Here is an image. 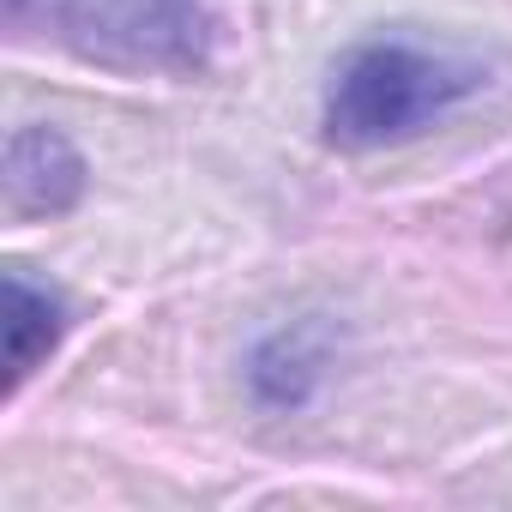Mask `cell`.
<instances>
[{"label": "cell", "instance_id": "cell-1", "mask_svg": "<svg viewBox=\"0 0 512 512\" xmlns=\"http://www.w3.org/2000/svg\"><path fill=\"white\" fill-rule=\"evenodd\" d=\"M482 85V49L422 31H380L338 55L320 97V127L338 151H386L464 109Z\"/></svg>", "mask_w": 512, "mask_h": 512}, {"label": "cell", "instance_id": "cell-2", "mask_svg": "<svg viewBox=\"0 0 512 512\" xmlns=\"http://www.w3.org/2000/svg\"><path fill=\"white\" fill-rule=\"evenodd\" d=\"M7 19H37L67 55L121 79H187L217 43L205 0H7Z\"/></svg>", "mask_w": 512, "mask_h": 512}, {"label": "cell", "instance_id": "cell-3", "mask_svg": "<svg viewBox=\"0 0 512 512\" xmlns=\"http://www.w3.org/2000/svg\"><path fill=\"white\" fill-rule=\"evenodd\" d=\"M85 157L61 127L25 121L7 139V175H0V205H7V223H49L67 217L85 199Z\"/></svg>", "mask_w": 512, "mask_h": 512}, {"label": "cell", "instance_id": "cell-4", "mask_svg": "<svg viewBox=\"0 0 512 512\" xmlns=\"http://www.w3.org/2000/svg\"><path fill=\"white\" fill-rule=\"evenodd\" d=\"M332 374V326L290 320L247 350V392L266 410H302Z\"/></svg>", "mask_w": 512, "mask_h": 512}, {"label": "cell", "instance_id": "cell-5", "mask_svg": "<svg viewBox=\"0 0 512 512\" xmlns=\"http://www.w3.org/2000/svg\"><path fill=\"white\" fill-rule=\"evenodd\" d=\"M67 338V302L43 284H31L25 272H7L0 284V368H7V398L25 392V380L37 368H49V356Z\"/></svg>", "mask_w": 512, "mask_h": 512}]
</instances>
